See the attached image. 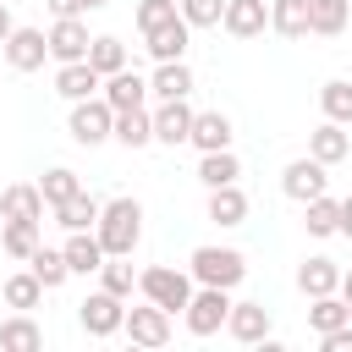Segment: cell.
<instances>
[{
	"instance_id": "cell-1",
	"label": "cell",
	"mask_w": 352,
	"mask_h": 352,
	"mask_svg": "<svg viewBox=\"0 0 352 352\" xmlns=\"http://www.w3.org/2000/svg\"><path fill=\"white\" fill-rule=\"evenodd\" d=\"M99 242H104V253H126L132 258V248H138V236H143V204L138 198H110L104 209H99Z\"/></svg>"
},
{
	"instance_id": "cell-2",
	"label": "cell",
	"mask_w": 352,
	"mask_h": 352,
	"mask_svg": "<svg viewBox=\"0 0 352 352\" xmlns=\"http://www.w3.org/2000/svg\"><path fill=\"white\" fill-rule=\"evenodd\" d=\"M138 292H143L148 302H160L165 314H182V308L192 302V270H170V264H148V270L138 275Z\"/></svg>"
},
{
	"instance_id": "cell-3",
	"label": "cell",
	"mask_w": 352,
	"mask_h": 352,
	"mask_svg": "<svg viewBox=\"0 0 352 352\" xmlns=\"http://www.w3.org/2000/svg\"><path fill=\"white\" fill-rule=\"evenodd\" d=\"M187 270H192L198 286H226V292H231V286L248 275V258H242L236 248H214V242H209V248H192Z\"/></svg>"
},
{
	"instance_id": "cell-4",
	"label": "cell",
	"mask_w": 352,
	"mask_h": 352,
	"mask_svg": "<svg viewBox=\"0 0 352 352\" xmlns=\"http://www.w3.org/2000/svg\"><path fill=\"white\" fill-rule=\"evenodd\" d=\"M66 132H72V143H82V148H94V143L116 138V110H110V99H104V94H99V99H77V104H72Z\"/></svg>"
},
{
	"instance_id": "cell-5",
	"label": "cell",
	"mask_w": 352,
	"mask_h": 352,
	"mask_svg": "<svg viewBox=\"0 0 352 352\" xmlns=\"http://www.w3.org/2000/svg\"><path fill=\"white\" fill-rule=\"evenodd\" d=\"M77 319H82V330H88V336H99V341H104V336H116V330L126 324V297H116V292H104V286H99V292H88V297L77 302Z\"/></svg>"
},
{
	"instance_id": "cell-6",
	"label": "cell",
	"mask_w": 352,
	"mask_h": 352,
	"mask_svg": "<svg viewBox=\"0 0 352 352\" xmlns=\"http://www.w3.org/2000/svg\"><path fill=\"white\" fill-rule=\"evenodd\" d=\"M226 314H231V292H226V286H198L192 302L182 308V319H187L192 336H214V330L226 324Z\"/></svg>"
},
{
	"instance_id": "cell-7",
	"label": "cell",
	"mask_w": 352,
	"mask_h": 352,
	"mask_svg": "<svg viewBox=\"0 0 352 352\" xmlns=\"http://www.w3.org/2000/svg\"><path fill=\"white\" fill-rule=\"evenodd\" d=\"M121 330L132 336V346H165L170 341V314L143 297V308H126V324Z\"/></svg>"
},
{
	"instance_id": "cell-8",
	"label": "cell",
	"mask_w": 352,
	"mask_h": 352,
	"mask_svg": "<svg viewBox=\"0 0 352 352\" xmlns=\"http://www.w3.org/2000/svg\"><path fill=\"white\" fill-rule=\"evenodd\" d=\"M0 50H6V66H11V72H38L44 55H50V33H38V28H16Z\"/></svg>"
},
{
	"instance_id": "cell-9",
	"label": "cell",
	"mask_w": 352,
	"mask_h": 352,
	"mask_svg": "<svg viewBox=\"0 0 352 352\" xmlns=\"http://www.w3.org/2000/svg\"><path fill=\"white\" fill-rule=\"evenodd\" d=\"M324 182H330V176H324V165H319L314 154H308V160H292V165L280 170V192H286V198H297V204L319 198V192H324Z\"/></svg>"
},
{
	"instance_id": "cell-10",
	"label": "cell",
	"mask_w": 352,
	"mask_h": 352,
	"mask_svg": "<svg viewBox=\"0 0 352 352\" xmlns=\"http://www.w3.org/2000/svg\"><path fill=\"white\" fill-rule=\"evenodd\" d=\"M220 28H226L231 38H258V33L270 28V0H226Z\"/></svg>"
},
{
	"instance_id": "cell-11",
	"label": "cell",
	"mask_w": 352,
	"mask_h": 352,
	"mask_svg": "<svg viewBox=\"0 0 352 352\" xmlns=\"http://www.w3.org/2000/svg\"><path fill=\"white\" fill-rule=\"evenodd\" d=\"M88 28H82V16H55V28H50V55L66 66V60H88Z\"/></svg>"
},
{
	"instance_id": "cell-12",
	"label": "cell",
	"mask_w": 352,
	"mask_h": 352,
	"mask_svg": "<svg viewBox=\"0 0 352 352\" xmlns=\"http://www.w3.org/2000/svg\"><path fill=\"white\" fill-rule=\"evenodd\" d=\"M192 116L198 110H187V99H160V110H154V143H187L192 138Z\"/></svg>"
},
{
	"instance_id": "cell-13",
	"label": "cell",
	"mask_w": 352,
	"mask_h": 352,
	"mask_svg": "<svg viewBox=\"0 0 352 352\" xmlns=\"http://www.w3.org/2000/svg\"><path fill=\"white\" fill-rule=\"evenodd\" d=\"M226 330H231L242 346H258V341H270V308H264V302H231Z\"/></svg>"
},
{
	"instance_id": "cell-14",
	"label": "cell",
	"mask_w": 352,
	"mask_h": 352,
	"mask_svg": "<svg viewBox=\"0 0 352 352\" xmlns=\"http://www.w3.org/2000/svg\"><path fill=\"white\" fill-rule=\"evenodd\" d=\"M44 192L33 187V182H11L6 192H0V220H38L44 226Z\"/></svg>"
},
{
	"instance_id": "cell-15",
	"label": "cell",
	"mask_w": 352,
	"mask_h": 352,
	"mask_svg": "<svg viewBox=\"0 0 352 352\" xmlns=\"http://www.w3.org/2000/svg\"><path fill=\"white\" fill-rule=\"evenodd\" d=\"M99 88H104V77H99L88 60H66V66L55 72V94H60V99H72V104H77V99H94Z\"/></svg>"
},
{
	"instance_id": "cell-16",
	"label": "cell",
	"mask_w": 352,
	"mask_h": 352,
	"mask_svg": "<svg viewBox=\"0 0 352 352\" xmlns=\"http://www.w3.org/2000/svg\"><path fill=\"white\" fill-rule=\"evenodd\" d=\"M60 253H66L72 275H94V270H99V264L110 258V253H104V242H99V231H72Z\"/></svg>"
},
{
	"instance_id": "cell-17",
	"label": "cell",
	"mask_w": 352,
	"mask_h": 352,
	"mask_svg": "<svg viewBox=\"0 0 352 352\" xmlns=\"http://www.w3.org/2000/svg\"><path fill=\"white\" fill-rule=\"evenodd\" d=\"M143 38H148V55H154V60H182V55H187V38H192V22L176 16V22H165V28L143 33Z\"/></svg>"
},
{
	"instance_id": "cell-18",
	"label": "cell",
	"mask_w": 352,
	"mask_h": 352,
	"mask_svg": "<svg viewBox=\"0 0 352 352\" xmlns=\"http://www.w3.org/2000/svg\"><path fill=\"white\" fill-rule=\"evenodd\" d=\"M308 154H314L319 165H341V160L352 154V138H346V126H341V121H324V126H314V138H308Z\"/></svg>"
},
{
	"instance_id": "cell-19",
	"label": "cell",
	"mask_w": 352,
	"mask_h": 352,
	"mask_svg": "<svg viewBox=\"0 0 352 352\" xmlns=\"http://www.w3.org/2000/svg\"><path fill=\"white\" fill-rule=\"evenodd\" d=\"M297 286H302V297H330V292H341V264L336 258H302Z\"/></svg>"
},
{
	"instance_id": "cell-20",
	"label": "cell",
	"mask_w": 352,
	"mask_h": 352,
	"mask_svg": "<svg viewBox=\"0 0 352 352\" xmlns=\"http://www.w3.org/2000/svg\"><path fill=\"white\" fill-rule=\"evenodd\" d=\"M346 22H352V0H308V33L336 38L346 33Z\"/></svg>"
},
{
	"instance_id": "cell-21",
	"label": "cell",
	"mask_w": 352,
	"mask_h": 352,
	"mask_svg": "<svg viewBox=\"0 0 352 352\" xmlns=\"http://www.w3.org/2000/svg\"><path fill=\"white\" fill-rule=\"evenodd\" d=\"M104 99H110V110H138V104L148 99V82H143L138 72H126V66H121V72H110V77H104Z\"/></svg>"
},
{
	"instance_id": "cell-22",
	"label": "cell",
	"mask_w": 352,
	"mask_h": 352,
	"mask_svg": "<svg viewBox=\"0 0 352 352\" xmlns=\"http://www.w3.org/2000/svg\"><path fill=\"white\" fill-rule=\"evenodd\" d=\"M209 220L214 226H242L248 220V192L231 182V187H209Z\"/></svg>"
},
{
	"instance_id": "cell-23",
	"label": "cell",
	"mask_w": 352,
	"mask_h": 352,
	"mask_svg": "<svg viewBox=\"0 0 352 352\" xmlns=\"http://www.w3.org/2000/svg\"><path fill=\"white\" fill-rule=\"evenodd\" d=\"M148 94L154 99H187L192 94V72L182 60H160V72L148 77Z\"/></svg>"
},
{
	"instance_id": "cell-24",
	"label": "cell",
	"mask_w": 352,
	"mask_h": 352,
	"mask_svg": "<svg viewBox=\"0 0 352 352\" xmlns=\"http://www.w3.org/2000/svg\"><path fill=\"white\" fill-rule=\"evenodd\" d=\"M187 143H198L204 154L231 148V121H226L220 110H204V116H192V138H187Z\"/></svg>"
},
{
	"instance_id": "cell-25",
	"label": "cell",
	"mask_w": 352,
	"mask_h": 352,
	"mask_svg": "<svg viewBox=\"0 0 352 352\" xmlns=\"http://www.w3.org/2000/svg\"><path fill=\"white\" fill-rule=\"evenodd\" d=\"M116 143H126V148H143V143H154V116L138 104V110H116Z\"/></svg>"
},
{
	"instance_id": "cell-26",
	"label": "cell",
	"mask_w": 352,
	"mask_h": 352,
	"mask_svg": "<svg viewBox=\"0 0 352 352\" xmlns=\"http://www.w3.org/2000/svg\"><path fill=\"white\" fill-rule=\"evenodd\" d=\"M99 209H104V204H94L88 192H72L66 204H55V220H60L66 231H94V226H99Z\"/></svg>"
},
{
	"instance_id": "cell-27",
	"label": "cell",
	"mask_w": 352,
	"mask_h": 352,
	"mask_svg": "<svg viewBox=\"0 0 352 352\" xmlns=\"http://www.w3.org/2000/svg\"><path fill=\"white\" fill-rule=\"evenodd\" d=\"M302 209H308V214H302V226H308V236H336V231H341V204H336L330 192H319V198H308Z\"/></svg>"
},
{
	"instance_id": "cell-28",
	"label": "cell",
	"mask_w": 352,
	"mask_h": 352,
	"mask_svg": "<svg viewBox=\"0 0 352 352\" xmlns=\"http://www.w3.org/2000/svg\"><path fill=\"white\" fill-rule=\"evenodd\" d=\"M0 346H6V352H38V346H44V330H38L28 314H11V319L0 324Z\"/></svg>"
},
{
	"instance_id": "cell-29",
	"label": "cell",
	"mask_w": 352,
	"mask_h": 352,
	"mask_svg": "<svg viewBox=\"0 0 352 352\" xmlns=\"http://www.w3.org/2000/svg\"><path fill=\"white\" fill-rule=\"evenodd\" d=\"M270 28L280 38H302L308 33V0H270Z\"/></svg>"
},
{
	"instance_id": "cell-30",
	"label": "cell",
	"mask_w": 352,
	"mask_h": 352,
	"mask_svg": "<svg viewBox=\"0 0 352 352\" xmlns=\"http://www.w3.org/2000/svg\"><path fill=\"white\" fill-rule=\"evenodd\" d=\"M236 176H242V165H236L231 148H214V154L198 160V182H204V187H231Z\"/></svg>"
},
{
	"instance_id": "cell-31",
	"label": "cell",
	"mask_w": 352,
	"mask_h": 352,
	"mask_svg": "<svg viewBox=\"0 0 352 352\" xmlns=\"http://www.w3.org/2000/svg\"><path fill=\"white\" fill-rule=\"evenodd\" d=\"M44 292H50V286H44L33 270H22V275H11V280H6V308L28 314V308H38V302H44Z\"/></svg>"
},
{
	"instance_id": "cell-32",
	"label": "cell",
	"mask_w": 352,
	"mask_h": 352,
	"mask_svg": "<svg viewBox=\"0 0 352 352\" xmlns=\"http://www.w3.org/2000/svg\"><path fill=\"white\" fill-rule=\"evenodd\" d=\"M28 270H33V275H38V280H44L50 292H55V286H60V280L72 275V264H66V253H60V248H44V242L33 248V258H28Z\"/></svg>"
},
{
	"instance_id": "cell-33",
	"label": "cell",
	"mask_w": 352,
	"mask_h": 352,
	"mask_svg": "<svg viewBox=\"0 0 352 352\" xmlns=\"http://www.w3.org/2000/svg\"><path fill=\"white\" fill-rule=\"evenodd\" d=\"M0 248H6L11 258H33V248H38V220H6Z\"/></svg>"
},
{
	"instance_id": "cell-34",
	"label": "cell",
	"mask_w": 352,
	"mask_h": 352,
	"mask_svg": "<svg viewBox=\"0 0 352 352\" xmlns=\"http://www.w3.org/2000/svg\"><path fill=\"white\" fill-rule=\"evenodd\" d=\"M319 104H324V121H341V126H352V82H324L319 88Z\"/></svg>"
},
{
	"instance_id": "cell-35",
	"label": "cell",
	"mask_w": 352,
	"mask_h": 352,
	"mask_svg": "<svg viewBox=\"0 0 352 352\" xmlns=\"http://www.w3.org/2000/svg\"><path fill=\"white\" fill-rule=\"evenodd\" d=\"M88 66H94L99 77L121 72V66H126V44H121V38H94V44H88Z\"/></svg>"
},
{
	"instance_id": "cell-36",
	"label": "cell",
	"mask_w": 352,
	"mask_h": 352,
	"mask_svg": "<svg viewBox=\"0 0 352 352\" xmlns=\"http://www.w3.org/2000/svg\"><path fill=\"white\" fill-rule=\"evenodd\" d=\"M38 192H44V204L55 209V204H66L72 192H82V182H77V170H66V165H55V170H44V182H38Z\"/></svg>"
},
{
	"instance_id": "cell-37",
	"label": "cell",
	"mask_w": 352,
	"mask_h": 352,
	"mask_svg": "<svg viewBox=\"0 0 352 352\" xmlns=\"http://www.w3.org/2000/svg\"><path fill=\"white\" fill-rule=\"evenodd\" d=\"M99 275H104V292H116V297H132V286H138V275H132L126 253H110V258L99 264Z\"/></svg>"
},
{
	"instance_id": "cell-38",
	"label": "cell",
	"mask_w": 352,
	"mask_h": 352,
	"mask_svg": "<svg viewBox=\"0 0 352 352\" xmlns=\"http://www.w3.org/2000/svg\"><path fill=\"white\" fill-rule=\"evenodd\" d=\"M308 324L324 336V330H336V324H352V319H346V302L330 292V297H314V308H308Z\"/></svg>"
},
{
	"instance_id": "cell-39",
	"label": "cell",
	"mask_w": 352,
	"mask_h": 352,
	"mask_svg": "<svg viewBox=\"0 0 352 352\" xmlns=\"http://www.w3.org/2000/svg\"><path fill=\"white\" fill-rule=\"evenodd\" d=\"M176 16H182V0H138V28L143 33H154V28L176 22Z\"/></svg>"
},
{
	"instance_id": "cell-40",
	"label": "cell",
	"mask_w": 352,
	"mask_h": 352,
	"mask_svg": "<svg viewBox=\"0 0 352 352\" xmlns=\"http://www.w3.org/2000/svg\"><path fill=\"white\" fill-rule=\"evenodd\" d=\"M182 16H187L192 28H220V16H226V0H182Z\"/></svg>"
},
{
	"instance_id": "cell-41",
	"label": "cell",
	"mask_w": 352,
	"mask_h": 352,
	"mask_svg": "<svg viewBox=\"0 0 352 352\" xmlns=\"http://www.w3.org/2000/svg\"><path fill=\"white\" fill-rule=\"evenodd\" d=\"M319 346H324V352H352V324H336V330H324V336H319Z\"/></svg>"
},
{
	"instance_id": "cell-42",
	"label": "cell",
	"mask_w": 352,
	"mask_h": 352,
	"mask_svg": "<svg viewBox=\"0 0 352 352\" xmlns=\"http://www.w3.org/2000/svg\"><path fill=\"white\" fill-rule=\"evenodd\" d=\"M50 11H55V16H82L88 6H82V0H50Z\"/></svg>"
},
{
	"instance_id": "cell-43",
	"label": "cell",
	"mask_w": 352,
	"mask_h": 352,
	"mask_svg": "<svg viewBox=\"0 0 352 352\" xmlns=\"http://www.w3.org/2000/svg\"><path fill=\"white\" fill-rule=\"evenodd\" d=\"M11 33H16V22H11V11H6V0H0V44H6Z\"/></svg>"
},
{
	"instance_id": "cell-44",
	"label": "cell",
	"mask_w": 352,
	"mask_h": 352,
	"mask_svg": "<svg viewBox=\"0 0 352 352\" xmlns=\"http://www.w3.org/2000/svg\"><path fill=\"white\" fill-rule=\"evenodd\" d=\"M341 302H346V319H352V270H341Z\"/></svg>"
},
{
	"instance_id": "cell-45",
	"label": "cell",
	"mask_w": 352,
	"mask_h": 352,
	"mask_svg": "<svg viewBox=\"0 0 352 352\" xmlns=\"http://www.w3.org/2000/svg\"><path fill=\"white\" fill-rule=\"evenodd\" d=\"M341 236H352V198H341Z\"/></svg>"
},
{
	"instance_id": "cell-46",
	"label": "cell",
	"mask_w": 352,
	"mask_h": 352,
	"mask_svg": "<svg viewBox=\"0 0 352 352\" xmlns=\"http://www.w3.org/2000/svg\"><path fill=\"white\" fill-rule=\"evenodd\" d=\"M82 6H88V11H99V6H110V0H82Z\"/></svg>"
}]
</instances>
